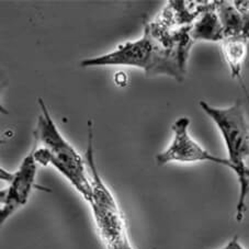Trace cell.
<instances>
[{
    "mask_svg": "<svg viewBox=\"0 0 249 249\" xmlns=\"http://www.w3.org/2000/svg\"><path fill=\"white\" fill-rule=\"evenodd\" d=\"M192 25H175L160 17L144 27L139 40L127 41L101 56L84 59L81 67L128 66L144 71L147 76L166 75L179 83L187 74L189 55L195 41Z\"/></svg>",
    "mask_w": 249,
    "mask_h": 249,
    "instance_id": "obj_1",
    "label": "cell"
},
{
    "mask_svg": "<svg viewBox=\"0 0 249 249\" xmlns=\"http://www.w3.org/2000/svg\"><path fill=\"white\" fill-rule=\"evenodd\" d=\"M37 101L41 113L33 131L34 158L38 165L54 167L89 203L92 186L86 160L59 132L44 100Z\"/></svg>",
    "mask_w": 249,
    "mask_h": 249,
    "instance_id": "obj_2",
    "label": "cell"
},
{
    "mask_svg": "<svg viewBox=\"0 0 249 249\" xmlns=\"http://www.w3.org/2000/svg\"><path fill=\"white\" fill-rule=\"evenodd\" d=\"M201 109L215 123L224 140L227 160L239 183V196L236 205V221L242 222L249 196V122L239 101L227 108H216L200 101Z\"/></svg>",
    "mask_w": 249,
    "mask_h": 249,
    "instance_id": "obj_3",
    "label": "cell"
},
{
    "mask_svg": "<svg viewBox=\"0 0 249 249\" xmlns=\"http://www.w3.org/2000/svg\"><path fill=\"white\" fill-rule=\"evenodd\" d=\"M92 123L88 122V144L85 160L91 179L92 196L89 201L97 231L107 249H134L127 233L125 217L112 191L99 175L93 154Z\"/></svg>",
    "mask_w": 249,
    "mask_h": 249,
    "instance_id": "obj_4",
    "label": "cell"
},
{
    "mask_svg": "<svg viewBox=\"0 0 249 249\" xmlns=\"http://www.w3.org/2000/svg\"><path fill=\"white\" fill-rule=\"evenodd\" d=\"M37 162L31 149L19 168L15 173L1 169V180L8 182V187L1 191V208H0V222L3 224L8 218L19 211L28 203L36 183Z\"/></svg>",
    "mask_w": 249,
    "mask_h": 249,
    "instance_id": "obj_5",
    "label": "cell"
},
{
    "mask_svg": "<svg viewBox=\"0 0 249 249\" xmlns=\"http://www.w3.org/2000/svg\"><path fill=\"white\" fill-rule=\"evenodd\" d=\"M190 119L182 117L176 120L171 131H173V141L165 151L156 156V162L160 166H165L170 162H201L208 161L212 164L225 166L231 169L230 161L227 158H221L213 155L203 148L196 141L192 139L189 133Z\"/></svg>",
    "mask_w": 249,
    "mask_h": 249,
    "instance_id": "obj_6",
    "label": "cell"
},
{
    "mask_svg": "<svg viewBox=\"0 0 249 249\" xmlns=\"http://www.w3.org/2000/svg\"><path fill=\"white\" fill-rule=\"evenodd\" d=\"M224 38L249 37V1H215Z\"/></svg>",
    "mask_w": 249,
    "mask_h": 249,
    "instance_id": "obj_7",
    "label": "cell"
},
{
    "mask_svg": "<svg viewBox=\"0 0 249 249\" xmlns=\"http://www.w3.org/2000/svg\"><path fill=\"white\" fill-rule=\"evenodd\" d=\"M191 37L196 42H222L224 32L215 8V1H209L205 9L201 12L191 27Z\"/></svg>",
    "mask_w": 249,
    "mask_h": 249,
    "instance_id": "obj_8",
    "label": "cell"
},
{
    "mask_svg": "<svg viewBox=\"0 0 249 249\" xmlns=\"http://www.w3.org/2000/svg\"><path fill=\"white\" fill-rule=\"evenodd\" d=\"M222 45V52L224 55V58L230 67L231 77L234 79H237L243 88L246 91L248 96V92L244 86L243 81V67L244 64L246 62L247 55H248V45H249V37L247 36H234V37H227L224 38L221 42Z\"/></svg>",
    "mask_w": 249,
    "mask_h": 249,
    "instance_id": "obj_9",
    "label": "cell"
},
{
    "mask_svg": "<svg viewBox=\"0 0 249 249\" xmlns=\"http://www.w3.org/2000/svg\"><path fill=\"white\" fill-rule=\"evenodd\" d=\"M220 249H246L242 244L239 243L238 237H234L233 239H231L229 243H227L225 246H223Z\"/></svg>",
    "mask_w": 249,
    "mask_h": 249,
    "instance_id": "obj_10",
    "label": "cell"
},
{
    "mask_svg": "<svg viewBox=\"0 0 249 249\" xmlns=\"http://www.w3.org/2000/svg\"><path fill=\"white\" fill-rule=\"evenodd\" d=\"M114 80L119 86H125L127 83V77L124 72H117L114 77Z\"/></svg>",
    "mask_w": 249,
    "mask_h": 249,
    "instance_id": "obj_11",
    "label": "cell"
}]
</instances>
